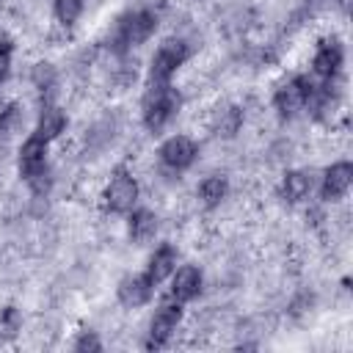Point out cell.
Instances as JSON below:
<instances>
[{"instance_id":"6da1fadb","label":"cell","mask_w":353,"mask_h":353,"mask_svg":"<svg viewBox=\"0 0 353 353\" xmlns=\"http://www.w3.org/2000/svg\"><path fill=\"white\" fill-rule=\"evenodd\" d=\"M182 108V97L179 91L165 83V85H149L146 97H143V124L152 132H160Z\"/></svg>"},{"instance_id":"7a4b0ae2","label":"cell","mask_w":353,"mask_h":353,"mask_svg":"<svg viewBox=\"0 0 353 353\" xmlns=\"http://www.w3.org/2000/svg\"><path fill=\"white\" fill-rule=\"evenodd\" d=\"M188 61V44L182 39H165L149 63V85H165L176 74V69Z\"/></svg>"},{"instance_id":"3957f363","label":"cell","mask_w":353,"mask_h":353,"mask_svg":"<svg viewBox=\"0 0 353 353\" xmlns=\"http://www.w3.org/2000/svg\"><path fill=\"white\" fill-rule=\"evenodd\" d=\"M157 30V14L141 8V11H132L127 17H121L119 28H116V44L121 50H130V47H138L143 44L152 33Z\"/></svg>"},{"instance_id":"277c9868","label":"cell","mask_w":353,"mask_h":353,"mask_svg":"<svg viewBox=\"0 0 353 353\" xmlns=\"http://www.w3.org/2000/svg\"><path fill=\"white\" fill-rule=\"evenodd\" d=\"M179 323H182V306H179V301H174V298L163 301V303L154 309L152 320H149L146 347H163V345L174 336V331H176Z\"/></svg>"},{"instance_id":"5b68a950","label":"cell","mask_w":353,"mask_h":353,"mask_svg":"<svg viewBox=\"0 0 353 353\" xmlns=\"http://www.w3.org/2000/svg\"><path fill=\"white\" fill-rule=\"evenodd\" d=\"M312 88H314V85H312L306 77H290V80H284V83L276 88V94H273V105H276L279 116L292 119L298 110H303V108H306V99H309V94H312Z\"/></svg>"},{"instance_id":"8992f818","label":"cell","mask_w":353,"mask_h":353,"mask_svg":"<svg viewBox=\"0 0 353 353\" xmlns=\"http://www.w3.org/2000/svg\"><path fill=\"white\" fill-rule=\"evenodd\" d=\"M102 199H105V207L110 212H130L135 207V201H138V182H135V176L127 174V171H119L116 176H110Z\"/></svg>"},{"instance_id":"52a82bcc","label":"cell","mask_w":353,"mask_h":353,"mask_svg":"<svg viewBox=\"0 0 353 353\" xmlns=\"http://www.w3.org/2000/svg\"><path fill=\"white\" fill-rule=\"evenodd\" d=\"M196 154H199V149H196L193 138H188V135H171V138L163 141V146L157 149L160 163H163L165 168H171V171H185L188 165H193Z\"/></svg>"},{"instance_id":"ba28073f","label":"cell","mask_w":353,"mask_h":353,"mask_svg":"<svg viewBox=\"0 0 353 353\" xmlns=\"http://www.w3.org/2000/svg\"><path fill=\"white\" fill-rule=\"evenodd\" d=\"M17 165H19V176H22L25 182L36 179L39 174H44V171H47V141L39 138V135H30V138L19 146V160H17Z\"/></svg>"},{"instance_id":"9c48e42d","label":"cell","mask_w":353,"mask_h":353,"mask_svg":"<svg viewBox=\"0 0 353 353\" xmlns=\"http://www.w3.org/2000/svg\"><path fill=\"white\" fill-rule=\"evenodd\" d=\"M342 61H345V50H342V44H339L336 39H323V41L317 44V50H314L312 69H314L317 77L331 80V77L339 74Z\"/></svg>"},{"instance_id":"30bf717a","label":"cell","mask_w":353,"mask_h":353,"mask_svg":"<svg viewBox=\"0 0 353 353\" xmlns=\"http://www.w3.org/2000/svg\"><path fill=\"white\" fill-rule=\"evenodd\" d=\"M116 295H119V301H121L127 309H138V306H143V303L152 301V295H154V284H152V279H149L146 273L127 276V279L119 281Z\"/></svg>"},{"instance_id":"8fae6325","label":"cell","mask_w":353,"mask_h":353,"mask_svg":"<svg viewBox=\"0 0 353 353\" xmlns=\"http://www.w3.org/2000/svg\"><path fill=\"white\" fill-rule=\"evenodd\" d=\"M350 185H353V165L347 160H339V163L328 165L323 174V199L339 201L342 196H347Z\"/></svg>"},{"instance_id":"7c38bea8","label":"cell","mask_w":353,"mask_h":353,"mask_svg":"<svg viewBox=\"0 0 353 353\" xmlns=\"http://www.w3.org/2000/svg\"><path fill=\"white\" fill-rule=\"evenodd\" d=\"M201 284H204V276L196 265H182L171 273V298L185 303V301H193L199 292H201Z\"/></svg>"},{"instance_id":"4fadbf2b","label":"cell","mask_w":353,"mask_h":353,"mask_svg":"<svg viewBox=\"0 0 353 353\" xmlns=\"http://www.w3.org/2000/svg\"><path fill=\"white\" fill-rule=\"evenodd\" d=\"M157 232V215L146 207H138V210H130V218H127V234L132 243L143 245L146 240H152Z\"/></svg>"},{"instance_id":"5bb4252c","label":"cell","mask_w":353,"mask_h":353,"mask_svg":"<svg viewBox=\"0 0 353 353\" xmlns=\"http://www.w3.org/2000/svg\"><path fill=\"white\" fill-rule=\"evenodd\" d=\"M176 270V248L171 243H163L160 248H154V254L149 256V265H146V276L152 279V284L157 287L163 279H168L171 273Z\"/></svg>"},{"instance_id":"9a60e30c","label":"cell","mask_w":353,"mask_h":353,"mask_svg":"<svg viewBox=\"0 0 353 353\" xmlns=\"http://www.w3.org/2000/svg\"><path fill=\"white\" fill-rule=\"evenodd\" d=\"M66 130V113L58 108V105H47L41 113H39V121H36V132L39 138H44L47 143L55 141L61 132Z\"/></svg>"},{"instance_id":"2e32d148","label":"cell","mask_w":353,"mask_h":353,"mask_svg":"<svg viewBox=\"0 0 353 353\" xmlns=\"http://www.w3.org/2000/svg\"><path fill=\"white\" fill-rule=\"evenodd\" d=\"M312 190V179L303 174V171H287L284 179H281V196L287 201H303Z\"/></svg>"},{"instance_id":"e0dca14e","label":"cell","mask_w":353,"mask_h":353,"mask_svg":"<svg viewBox=\"0 0 353 353\" xmlns=\"http://www.w3.org/2000/svg\"><path fill=\"white\" fill-rule=\"evenodd\" d=\"M226 190H229V185H226L223 176H207V179H201V185H199V199H201L207 207H215V204L223 201Z\"/></svg>"},{"instance_id":"ac0fdd59","label":"cell","mask_w":353,"mask_h":353,"mask_svg":"<svg viewBox=\"0 0 353 353\" xmlns=\"http://www.w3.org/2000/svg\"><path fill=\"white\" fill-rule=\"evenodd\" d=\"M85 0H52V14L61 25H74L83 14Z\"/></svg>"},{"instance_id":"d6986e66","label":"cell","mask_w":353,"mask_h":353,"mask_svg":"<svg viewBox=\"0 0 353 353\" xmlns=\"http://www.w3.org/2000/svg\"><path fill=\"white\" fill-rule=\"evenodd\" d=\"M33 83L44 91V88H52V83H55V72H52V66L50 63H36V69H33Z\"/></svg>"},{"instance_id":"ffe728a7","label":"cell","mask_w":353,"mask_h":353,"mask_svg":"<svg viewBox=\"0 0 353 353\" xmlns=\"http://www.w3.org/2000/svg\"><path fill=\"white\" fill-rule=\"evenodd\" d=\"M74 350H102V342L97 339L94 331H80V336L74 339Z\"/></svg>"},{"instance_id":"44dd1931","label":"cell","mask_w":353,"mask_h":353,"mask_svg":"<svg viewBox=\"0 0 353 353\" xmlns=\"http://www.w3.org/2000/svg\"><path fill=\"white\" fill-rule=\"evenodd\" d=\"M223 116H226V121L218 127L223 135H234L237 132V127H240V121H243V116H240V110L237 108H229V110H223Z\"/></svg>"},{"instance_id":"7402d4cb","label":"cell","mask_w":353,"mask_h":353,"mask_svg":"<svg viewBox=\"0 0 353 353\" xmlns=\"http://www.w3.org/2000/svg\"><path fill=\"white\" fill-rule=\"evenodd\" d=\"M11 58H14L11 41H0V80L8 77V72H11Z\"/></svg>"},{"instance_id":"603a6c76","label":"cell","mask_w":353,"mask_h":353,"mask_svg":"<svg viewBox=\"0 0 353 353\" xmlns=\"http://www.w3.org/2000/svg\"><path fill=\"white\" fill-rule=\"evenodd\" d=\"M14 121H17V108L11 105V108H6V110L0 113V132L8 135V130L14 127Z\"/></svg>"}]
</instances>
